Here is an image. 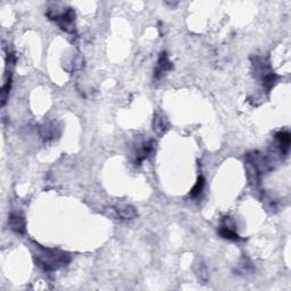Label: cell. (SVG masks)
<instances>
[{
  "label": "cell",
  "instance_id": "1",
  "mask_svg": "<svg viewBox=\"0 0 291 291\" xmlns=\"http://www.w3.org/2000/svg\"><path fill=\"white\" fill-rule=\"evenodd\" d=\"M38 251L34 255L35 263L46 272H53L64 266L70 262V255L58 249L45 248L38 246Z\"/></svg>",
  "mask_w": 291,
  "mask_h": 291
},
{
  "label": "cell",
  "instance_id": "2",
  "mask_svg": "<svg viewBox=\"0 0 291 291\" xmlns=\"http://www.w3.org/2000/svg\"><path fill=\"white\" fill-rule=\"evenodd\" d=\"M47 16L50 19L57 22L62 30L69 33H73L75 30V11L72 8H49L47 11Z\"/></svg>",
  "mask_w": 291,
  "mask_h": 291
},
{
  "label": "cell",
  "instance_id": "3",
  "mask_svg": "<svg viewBox=\"0 0 291 291\" xmlns=\"http://www.w3.org/2000/svg\"><path fill=\"white\" fill-rule=\"evenodd\" d=\"M253 65L255 68V75L261 80L263 86L267 91H270L277 83L278 75L271 70L270 64H267L264 58H256Z\"/></svg>",
  "mask_w": 291,
  "mask_h": 291
},
{
  "label": "cell",
  "instance_id": "4",
  "mask_svg": "<svg viewBox=\"0 0 291 291\" xmlns=\"http://www.w3.org/2000/svg\"><path fill=\"white\" fill-rule=\"evenodd\" d=\"M235 223L231 218H224L221 226H219L218 233L222 238L232 240V241H240L242 238L237 233V230H235Z\"/></svg>",
  "mask_w": 291,
  "mask_h": 291
},
{
  "label": "cell",
  "instance_id": "5",
  "mask_svg": "<svg viewBox=\"0 0 291 291\" xmlns=\"http://www.w3.org/2000/svg\"><path fill=\"white\" fill-rule=\"evenodd\" d=\"M156 143L154 140H148L146 143L139 145L136 149L135 157H136V165H141L146 159L150 156L155 150Z\"/></svg>",
  "mask_w": 291,
  "mask_h": 291
},
{
  "label": "cell",
  "instance_id": "6",
  "mask_svg": "<svg viewBox=\"0 0 291 291\" xmlns=\"http://www.w3.org/2000/svg\"><path fill=\"white\" fill-rule=\"evenodd\" d=\"M172 69L173 64L170 61V58H168V55L165 52L160 53L158 62H157V66L154 71V78L155 80H159V78H162L167 72H170Z\"/></svg>",
  "mask_w": 291,
  "mask_h": 291
},
{
  "label": "cell",
  "instance_id": "7",
  "mask_svg": "<svg viewBox=\"0 0 291 291\" xmlns=\"http://www.w3.org/2000/svg\"><path fill=\"white\" fill-rule=\"evenodd\" d=\"M8 224L10 229L18 234H23L25 232V218L18 213H11L8 218Z\"/></svg>",
  "mask_w": 291,
  "mask_h": 291
},
{
  "label": "cell",
  "instance_id": "8",
  "mask_svg": "<svg viewBox=\"0 0 291 291\" xmlns=\"http://www.w3.org/2000/svg\"><path fill=\"white\" fill-rule=\"evenodd\" d=\"M112 210L116 218H121L123 219H132L138 215L137 210L131 205H119L115 208H112Z\"/></svg>",
  "mask_w": 291,
  "mask_h": 291
},
{
  "label": "cell",
  "instance_id": "9",
  "mask_svg": "<svg viewBox=\"0 0 291 291\" xmlns=\"http://www.w3.org/2000/svg\"><path fill=\"white\" fill-rule=\"evenodd\" d=\"M275 140H277L279 148H280V151L283 155L287 156L289 152L290 149V144H291V136L288 131H281L277 133L275 136Z\"/></svg>",
  "mask_w": 291,
  "mask_h": 291
},
{
  "label": "cell",
  "instance_id": "10",
  "mask_svg": "<svg viewBox=\"0 0 291 291\" xmlns=\"http://www.w3.org/2000/svg\"><path fill=\"white\" fill-rule=\"evenodd\" d=\"M152 127H154V131L157 133V135L159 136L164 135L168 129V123H167L166 117L162 115V114H156L154 117V124H152Z\"/></svg>",
  "mask_w": 291,
  "mask_h": 291
},
{
  "label": "cell",
  "instance_id": "11",
  "mask_svg": "<svg viewBox=\"0 0 291 291\" xmlns=\"http://www.w3.org/2000/svg\"><path fill=\"white\" fill-rule=\"evenodd\" d=\"M204 187H205V179H204V176H198V180L196 184L194 186V188L191 189L190 191V197L191 198H197L199 197L200 195H202V192L204 190Z\"/></svg>",
  "mask_w": 291,
  "mask_h": 291
},
{
  "label": "cell",
  "instance_id": "12",
  "mask_svg": "<svg viewBox=\"0 0 291 291\" xmlns=\"http://www.w3.org/2000/svg\"><path fill=\"white\" fill-rule=\"evenodd\" d=\"M55 130H56V128H55L54 125L47 124L42 128L41 135L43 138H45V139H53L55 135H56V131H55Z\"/></svg>",
  "mask_w": 291,
  "mask_h": 291
}]
</instances>
